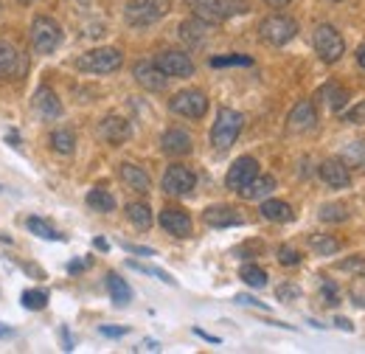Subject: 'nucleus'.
<instances>
[{
  "mask_svg": "<svg viewBox=\"0 0 365 354\" xmlns=\"http://www.w3.org/2000/svg\"><path fill=\"white\" fill-rule=\"evenodd\" d=\"M242 127H245L242 113H236V110H230V107H222V110L217 113L214 127H211V143H214L217 149H228V146L236 143Z\"/></svg>",
  "mask_w": 365,
  "mask_h": 354,
  "instance_id": "obj_1",
  "label": "nucleus"
},
{
  "mask_svg": "<svg viewBox=\"0 0 365 354\" xmlns=\"http://www.w3.org/2000/svg\"><path fill=\"white\" fill-rule=\"evenodd\" d=\"M188 6L194 9L197 17H202L208 23H220L233 14L247 11V0H188Z\"/></svg>",
  "mask_w": 365,
  "mask_h": 354,
  "instance_id": "obj_2",
  "label": "nucleus"
},
{
  "mask_svg": "<svg viewBox=\"0 0 365 354\" xmlns=\"http://www.w3.org/2000/svg\"><path fill=\"white\" fill-rule=\"evenodd\" d=\"M121 62H124V56L118 48H93L76 59V68L85 74H113L121 68Z\"/></svg>",
  "mask_w": 365,
  "mask_h": 354,
  "instance_id": "obj_3",
  "label": "nucleus"
},
{
  "mask_svg": "<svg viewBox=\"0 0 365 354\" xmlns=\"http://www.w3.org/2000/svg\"><path fill=\"white\" fill-rule=\"evenodd\" d=\"M172 9L169 0H130L124 9V17L130 26H152L160 17H166Z\"/></svg>",
  "mask_w": 365,
  "mask_h": 354,
  "instance_id": "obj_4",
  "label": "nucleus"
},
{
  "mask_svg": "<svg viewBox=\"0 0 365 354\" xmlns=\"http://www.w3.org/2000/svg\"><path fill=\"white\" fill-rule=\"evenodd\" d=\"M31 45L37 54H53L59 45H62V29L56 20L51 17H34L31 23Z\"/></svg>",
  "mask_w": 365,
  "mask_h": 354,
  "instance_id": "obj_5",
  "label": "nucleus"
},
{
  "mask_svg": "<svg viewBox=\"0 0 365 354\" xmlns=\"http://www.w3.org/2000/svg\"><path fill=\"white\" fill-rule=\"evenodd\" d=\"M259 34L262 40L270 45H287L295 34H298V23L292 17H284V14H270L262 20L259 26Z\"/></svg>",
  "mask_w": 365,
  "mask_h": 354,
  "instance_id": "obj_6",
  "label": "nucleus"
},
{
  "mask_svg": "<svg viewBox=\"0 0 365 354\" xmlns=\"http://www.w3.org/2000/svg\"><path fill=\"white\" fill-rule=\"evenodd\" d=\"M315 51H318V56L323 62H337V59L343 56V51H346V43H343V37L337 34V29H331V26H318V29H315Z\"/></svg>",
  "mask_w": 365,
  "mask_h": 354,
  "instance_id": "obj_7",
  "label": "nucleus"
},
{
  "mask_svg": "<svg viewBox=\"0 0 365 354\" xmlns=\"http://www.w3.org/2000/svg\"><path fill=\"white\" fill-rule=\"evenodd\" d=\"M178 116H185V118H202L205 110H208V98L200 93V90H180L172 104H169Z\"/></svg>",
  "mask_w": 365,
  "mask_h": 354,
  "instance_id": "obj_8",
  "label": "nucleus"
},
{
  "mask_svg": "<svg viewBox=\"0 0 365 354\" xmlns=\"http://www.w3.org/2000/svg\"><path fill=\"white\" fill-rule=\"evenodd\" d=\"M197 186V177L188 166H169L166 175H163V191L166 194H175V197H185L191 194Z\"/></svg>",
  "mask_w": 365,
  "mask_h": 354,
  "instance_id": "obj_9",
  "label": "nucleus"
},
{
  "mask_svg": "<svg viewBox=\"0 0 365 354\" xmlns=\"http://www.w3.org/2000/svg\"><path fill=\"white\" fill-rule=\"evenodd\" d=\"M155 65H158L166 76H175V79H185V76L194 74V62H191L188 54H182V51H163Z\"/></svg>",
  "mask_w": 365,
  "mask_h": 354,
  "instance_id": "obj_10",
  "label": "nucleus"
},
{
  "mask_svg": "<svg viewBox=\"0 0 365 354\" xmlns=\"http://www.w3.org/2000/svg\"><path fill=\"white\" fill-rule=\"evenodd\" d=\"M315 124H318V110H315V104H312L309 98L298 101V104L292 107L289 118H287L289 133H309V130H315Z\"/></svg>",
  "mask_w": 365,
  "mask_h": 354,
  "instance_id": "obj_11",
  "label": "nucleus"
},
{
  "mask_svg": "<svg viewBox=\"0 0 365 354\" xmlns=\"http://www.w3.org/2000/svg\"><path fill=\"white\" fill-rule=\"evenodd\" d=\"M98 135H101L107 143L121 146L124 141H130L133 127H130V121H127V118H121V116H107V118L98 124Z\"/></svg>",
  "mask_w": 365,
  "mask_h": 354,
  "instance_id": "obj_12",
  "label": "nucleus"
},
{
  "mask_svg": "<svg viewBox=\"0 0 365 354\" xmlns=\"http://www.w3.org/2000/svg\"><path fill=\"white\" fill-rule=\"evenodd\" d=\"M259 175V163H256V158H239L233 166H230L228 177H225V183H228V188H242V186H247L253 177Z\"/></svg>",
  "mask_w": 365,
  "mask_h": 354,
  "instance_id": "obj_13",
  "label": "nucleus"
},
{
  "mask_svg": "<svg viewBox=\"0 0 365 354\" xmlns=\"http://www.w3.org/2000/svg\"><path fill=\"white\" fill-rule=\"evenodd\" d=\"M26 74V59L11 48L0 43V79H20Z\"/></svg>",
  "mask_w": 365,
  "mask_h": 354,
  "instance_id": "obj_14",
  "label": "nucleus"
},
{
  "mask_svg": "<svg viewBox=\"0 0 365 354\" xmlns=\"http://www.w3.org/2000/svg\"><path fill=\"white\" fill-rule=\"evenodd\" d=\"M318 172H320V177H323V183H326V186H331V188H346V186L351 183V172H349V166H346L343 161H337V158L323 161Z\"/></svg>",
  "mask_w": 365,
  "mask_h": 354,
  "instance_id": "obj_15",
  "label": "nucleus"
},
{
  "mask_svg": "<svg viewBox=\"0 0 365 354\" xmlns=\"http://www.w3.org/2000/svg\"><path fill=\"white\" fill-rule=\"evenodd\" d=\"M133 74H135V82L140 85V88L155 90V93L166 88V79H169V76H166V74H163L158 65H152V62H138Z\"/></svg>",
  "mask_w": 365,
  "mask_h": 354,
  "instance_id": "obj_16",
  "label": "nucleus"
},
{
  "mask_svg": "<svg viewBox=\"0 0 365 354\" xmlns=\"http://www.w3.org/2000/svg\"><path fill=\"white\" fill-rule=\"evenodd\" d=\"M180 37L191 45V48H200V45L208 43L211 26H208V20H202V17H191V20H185L180 26Z\"/></svg>",
  "mask_w": 365,
  "mask_h": 354,
  "instance_id": "obj_17",
  "label": "nucleus"
},
{
  "mask_svg": "<svg viewBox=\"0 0 365 354\" xmlns=\"http://www.w3.org/2000/svg\"><path fill=\"white\" fill-rule=\"evenodd\" d=\"M160 225L172 236H188L191 233V217L180 208H163L160 211Z\"/></svg>",
  "mask_w": 365,
  "mask_h": 354,
  "instance_id": "obj_18",
  "label": "nucleus"
},
{
  "mask_svg": "<svg viewBox=\"0 0 365 354\" xmlns=\"http://www.w3.org/2000/svg\"><path fill=\"white\" fill-rule=\"evenodd\" d=\"M118 177H121L133 191H138V194L152 191V180H149V175H146L140 166H135V163H121V166H118Z\"/></svg>",
  "mask_w": 365,
  "mask_h": 354,
  "instance_id": "obj_19",
  "label": "nucleus"
},
{
  "mask_svg": "<svg viewBox=\"0 0 365 354\" xmlns=\"http://www.w3.org/2000/svg\"><path fill=\"white\" fill-rule=\"evenodd\" d=\"M160 146L166 155H188L191 152V135L182 130H166L160 138Z\"/></svg>",
  "mask_w": 365,
  "mask_h": 354,
  "instance_id": "obj_20",
  "label": "nucleus"
},
{
  "mask_svg": "<svg viewBox=\"0 0 365 354\" xmlns=\"http://www.w3.org/2000/svg\"><path fill=\"white\" fill-rule=\"evenodd\" d=\"M202 220L208 222L211 228H233V225H242V217L228 208V206H214V208H208L205 214H202Z\"/></svg>",
  "mask_w": 365,
  "mask_h": 354,
  "instance_id": "obj_21",
  "label": "nucleus"
},
{
  "mask_svg": "<svg viewBox=\"0 0 365 354\" xmlns=\"http://www.w3.org/2000/svg\"><path fill=\"white\" fill-rule=\"evenodd\" d=\"M275 188V180L270 175H264V177H253L247 186H242L239 188V197L242 200H262V197H267L270 191Z\"/></svg>",
  "mask_w": 365,
  "mask_h": 354,
  "instance_id": "obj_22",
  "label": "nucleus"
},
{
  "mask_svg": "<svg viewBox=\"0 0 365 354\" xmlns=\"http://www.w3.org/2000/svg\"><path fill=\"white\" fill-rule=\"evenodd\" d=\"M34 104H37V110H40L46 118H59V116H62V101H59V96H56L51 88L37 90Z\"/></svg>",
  "mask_w": 365,
  "mask_h": 354,
  "instance_id": "obj_23",
  "label": "nucleus"
},
{
  "mask_svg": "<svg viewBox=\"0 0 365 354\" xmlns=\"http://www.w3.org/2000/svg\"><path fill=\"white\" fill-rule=\"evenodd\" d=\"M107 290H110V298L118 304V307H127L133 301V290L130 284L118 275V273H107Z\"/></svg>",
  "mask_w": 365,
  "mask_h": 354,
  "instance_id": "obj_24",
  "label": "nucleus"
},
{
  "mask_svg": "<svg viewBox=\"0 0 365 354\" xmlns=\"http://www.w3.org/2000/svg\"><path fill=\"white\" fill-rule=\"evenodd\" d=\"M262 217L270 222H289L295 214H292V208H289L287 203H281V200H267V203H262Z\"/></svg>",
  "mask_w": 365,
  "mask_h": 354,
  "instance_id": "obj_25",
  "label": "nucleus"
},
{
  "mask_svg": "<svg viewBox=\"0 0 365 354\" xmlns=\"http://www.w3.org/2000/svg\"><path fill=\"white\" fill-rule=\"evenodd\" d=\"M320 96L326 98V104H329L331 110H343V107H346V101H349V90L340 88L337 82L323 85V88H320Z\"/></svg>",
  "mask_w": 365,
  "mask_h": 354,
  "instance_id": "obj_26",
  "label": "nucleus"
},
{
  "mask_svg": "<svg viewBox=\"0 0 365 354\" xmlns=\"http://www.w3.org/2000/svg\"><path fill=\"white\" fill-rule=\"evenodd\" d=\"M309 248L320 256H331L340 251V239H334L331 233H315V236H309Z\"/></svg>",
  "mask_w": 365,
  "mask_h": 354,
  "instance_id": "obj_27",
  "label": "nucleus"
},
{
  "mask_svg": "<svg viewBox=\"0 0 365 354\" xmlns=\"http://www.w3.org/2000/svg\"><path fill=\"white\" fill-rule=\"evenodd\" d=\"M127 220L133 222L135 228H140V231H146L152 225V208L146 203H130L127 206Z\"/></svg>",
  "mask_w": 365,
  "mask_h": 354,
  "instance_id": "obj_28",
  "label": "nucleus"
},
{
  "mask_svg": "<svg viewBox=\"0 0 365 354\" xmlns=\"http://www.w3.org/2000/svg\"><path fill=\"white\" fill-rule=\"evenodd\" d=\"M88 206H91L93 211L110 214V211L115 208V197H113L110 191H104V188H93L91 194H88Z\"/></svg>",
  "mask_w": 365,
  "mask_h": 354,
  "instance_id": "obj_29",
  "label": "nucleus"
},
{
  "mask_svg": "<svg viewBox=\"0 0 365 354\" xmlns=\"http://www.w3.org/2000/svg\"><path fill=\"white\" fill-rule=\"evenodd\" d=\"M51 146H53V152H59V155H71L73 149H76V138L71 130H56V133L51 135Z\"/></svg>",
  "mask_w": 365,
  "mask_h": 354,
  "instance_id": "obj_30",
  "label": "nucleus"
},
{
  "mask_svg": "<svg viewBox=\"0 0 365 354\" xmlns=\"http://www.w3.org/2000/svg\"><path fill=\"white\" fill-rule=\"evenodd\" d=\"M239 278L245 281V284H250V287H264L267 284V273L262 270V267H256V265H245L242 270H239Z\"/></svg>",
  "mask_w": 365,
  "mask_h": 354,
  "instance_id": "obj_31",
  "label": "nucleus"
},
{
  "mask_svg": "<svg viewBox=\"0 0 365 354\" xmlns=\"http://www.w3.org/2000/svg\"><path fill=\"white\" fill-rule=\"evenodd\" d=\"M29 231L31 233H37V236H43V239H62V233H56L46 220H40V217H29Z\"/></svg>",
  "mask_w": 365,
  "mask_h": 354,
  "instance_id": "obj_32",
  "label": "nucleus"
},
{
  "mask_svg": "<svg viewBox=\"0 0 365 354\" xmlns=\"http://www.w3.org/2000/svg\"><path fill=\"white\" fill-rule=\"evenodd\" d=\"M320 220L323 222H343V220H349V211H346V206H340V203H329V206H323V208H320Z\"/></svg>",
  "mask_w": 365,
  "mask_h": 354,
  "instance_id": "obj_33",
  "label": "nucleus"
},
{
  "mask_svg": "<svg viewBox=\"0 0 365 354\" xmlns=\"http://www.w3.org/2000/svg\"><path fill=\"white\" fill-rule=\"evenodd\" d=\"M48 304V295L43 290H26L23 293V307L26 310H46Z\"/></svg>",
  "mask_w": 365,
  "mask_h": 354,
  "instance_id": "obj_34",
  "label": "nucleus"
},
{
  "mask_svg": "<svg viewBox=\"0 0 365 354\" xmlns=\"http://www.w3.org/2000/svg\"><path fill=\"white\" fill-rule=\"evenodd\" d=\"M337 270H343V273H351V275H357V278H365V259L360 256H354V259H343Z\"/></svg>",
  "mask_w": 365,
  "mask_h": 354,
  "instance_id": "obj_35",
  "label": "nucleus"
},
{
  "mask_svg": "<svg viewBox=\"0 0 365 354\" xmlns=\"http://www.w3.org/2000/svg\"><path fill=\"white\" fill-rule=\"evenodd\" d=\"M133 270L138 273H146V275H155V278H160V281H166V284H175V278L166 273V270H160V267H152V265H138V262H130Z\"/></svg>",
  "mask_w": 365,
  "mask_h": 354,
  "instance_id": "obj_36",
  "label": "nucleus"
},
{
  "mask_svg": "<svg viewBox=\"0 0 365 354\" xmlns=\"http://www.w3.org/2000/svg\"><path fill=\"white\" fill-rule=\"evenodd\" d=\"M214 68H225V65H253L250 56H242V54H233V56H214L211 59Z\"/></svg>",
  "mask_w": 365,
  "mask_h": 354,
  "instance_id": "obj_37",
  "label": "nucleus"
},
{
  "mask_svg": "<svg viewBox=\"0 0 365 354\" xmlns=\"http://www.w3.org/2000/svg\"><path fill=\"white\" fill-rule=\"evenodd\" d=\"M278 262L281 265H298L301 262V253L295 251V248H278Z\"/></svg>",
  "mask_w": 365,
  "mask_h": 354,
  "instance_id": "obj_38",
  "label": "nucleus"
},
{
  "mask_svg": "<svg viewBox=\"0 0 365 354\" xmlns=\"http://www.w3.org/2000/svg\"><path fill=\"white\" fill-rule=\"evenodd\" d=\"M275 295H278L281 301H292V298H298V295H301V290H298L295 284H281V287L275 290Z\"/></svg>",
  "mask_w": 365,
  "mask_h": 354,
  "instance_id": "obj_39",
  "label": "nucleus"
},
{
  "mask_svg": "<svg viewBox=\"0 0 365 354\" xmlns=\"http://www.w3.org/2000/svg\"><path fill=\"white\" fill-rule=\"evenodd\" d=\"M349 121H354V124H365V101H360V104L349 113Z\"/></svg>",
  "mask_w": 365,
  "mask_h": 354,
  "instance_id": "obj_40",
  "label": "nucleus"
},
{
  "mask_svg": "<svg viewBox=\"0 0 365 354\" xmlns=\"http://www.w3.org/2000/svg\"><path fill=\"white\" fill-rule=\"evenodd\" d=\"M104 338H121V335H127V329H118V326H101L98 329Z\"/></svg>",
  "mask_w": 365,
  "mask_h": 354,
  "instance_id": "obj_41",
  "label": "nucleus"
},
{
  "mask_svg": "<svg viewBox=\"0 0 365 354\" xmlns=\"http://www.w3.org/2000/svg\"><path fill=\"white\" fill-rule=\"evenodd\" d=\"M124 251H130V253H138V256H152V251L149 248H140V245H124Z\"/></svg>",
  "mask_w": 365,
  "mask_h": 354,
  "instance_id": "obj_42",
  "label": "nucleus"
},
{
  "mask_svg": "<svg viewBox=\"0 0 365 354\" xmlns=\"http://www.w3.org/2000/svg\"><path fill=\"white\" fill-rule=\"evenodd\" d=\"M88 265H91V262H71V265H68V270H71V273H79V270H85Z\"/></svg>",
  "mask_w": 365,
  "mask_h": 354,
  "instance_id": "obj_43",
  "label": "nucleus"
},
{
  "mask_svg": "<svg viewBox=\"0 0 365 354\" xmlns=\"http://www.w3.org/2000/svg\"><path fill=\"white\" fill-rule=\"evenodd\" d=\"M351 298H354L357 304H363V307H365V290H354V293H351Z\"/></svg>",
  "mask_w": 365,
  "mask_h": 354,
  "instance_id": "obj_44",
  "label": "nucleus"
},
{
  "mask_svg": "<svg viewBox=\"0 0 365 354\" xmlns=\"http://www.w3.org/2000/svg\"><path fill=\"white\" fill-rule=\"evenodd\" d=\"M334 323H337V326H340V329H346V332H351V329H354V326H351V323H349V320H346V318H337V320H334Z\"/></svg>",
  "mask_w": 365,
  "mask_h": 354,
  "instance_id": "obj_45",
  "label": "nucleus"
},
{
  "mask_svg": "<svg viewBox=\"0 0 365 354\" xmlns=\"http://www.w3.org/2000/svg\"><path fill=\"white\" fill-rule=\"evenodd\" d=\"M62 340H65V352H71L73 343H71V338H68V329H62Z\"/></svg>",
  "mask_w": 365,
  "mask_h": 354,
  "instance_id": "obj_46",
  "label": "nucleus"
},
{
  "mask_svg": "<svg viewBox=\"0 0 365 354\" xmlns=\"http://www.w3.org/2000/svg\"><path fill=\"white\" fill-rule=\"evenodd\" d=\"M264 3H270V6H275V9H281V6H289L292 0H264Z\"/></svg>",
  "mask_w": 365,
  "mask_h": 354,
  "instance_id": "obj_47",
  "label": "nucleus"
},
{
  "mask_svg": "<svg viewBox=\"0 0 365 354\" xmlns=\"http://www.w3.org/2000/svg\"><path fill=\"white\" fill-rule=\"evenodd\" d=\"M143 349H146V352H158V349H160V346H158V343H155V340H146V343H143Z\"/></svg>",
  "mask_w": 365,
  "mask_h": 354,
  "instance_id": "obj_48",
  "label": "nucleus"
},
{
  "mask_svg": "<svg viewBox=\"0 0 365 354\" xmlns=\"http://www.w3.org/2000/svg\"><path fill=\"white\" fill-rule=\"evenodd\" d=\"M357 62L365 68V45H360V51H357Z\"/></svg>",
  "mask_w": 365,
  "mask_h": 354,
  "instance_id": "obj_49",
  "label": "nucleus"
},
{
  "mask_svg": "<svg viewBox=\"0 0 365 354\" xmlns=\"http://www.w3.org/2000/svg\"><path fill=\"white\" fill-rule=\"evenodd\" d=\"M96 248H98V251H107V248H110V245H107V242H104V239H96Z\"/></svg>",
  "mask_w": 365,
  "mask_h": 354,
  "instance_id": "obj_50",
  "label": "nucleus"
},
{
  "mask_svg": "<svg viewBox=\"0 0 365 354\" xmlns=\"http://www.w3.org/2000/svg\"><path fill=\"white\" fill-rule=\"evenodd\" d=\"M20 3H31V0H20Z\"/></svg>",
  "mask_w": 365,
  "mask_h": 354,
  "instance_id": "obj_51",
  "label": "nucleus"
},
{
  "mask_svg": "<svg viewBox=\"0 0 365 354\" xmlns=\"http://www.w3.org/2000/svg\"><path fill=\"white\" fill-rule=\"evenodd\" d=\"M334 3H337V0H334Z\"/></svg>",
  "mask_w": 365,
  "mask_h": 354,
  "instance_id": "obj_52",
  "label": "nucleus"
}]
</instances>
